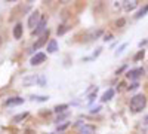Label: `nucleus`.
I'll return each instance as SVG.
<instances>
[{
	"label": "nucleus",
	"instance_id": "9b49d317",
	"mask_svg": "<svg viewBox=\"0 0 148 134\" xmlns=\"http://www.w3.org/2000/svg\"><path fill=\"white\" fill-rule=\"evenodd\" d=\"M24 103V99L21 97H14V99H9L6 101V106H18V104H22Z\"/></svg>",
	"mask_w": 148,
	"mask_h": 134
},
{
	"label": "nucleus",
	"instance_id": "dca6fc26",
	"mask_svg": "<svg viewBox=\"0 0 148 134\" xmlns=\"http://www.w3.org/2000/svg\"><path fill=\"white\" fill-rule=\"evenodd\" d=\"M67 109H68V104H58V106H55L53 112H56V113H62L64 110H67Z\"/></svg>",
	"mask_w": 148,
	"mask_h": 134
},
{
	"label": "nucleus",
	"instance_id": "bb28decb",
	"mask_svg": "<svg viewBox=\"0 0 148 134\" xmlns=\"http://www.w3.org/2000/svg\"><path fill=\"white\" fill-rule=\"evenodd\" d=\"M125 22H126V21L121 18V19H119V21L116 22V26H117V27H121V26H125Z\"/></svg>",
	"mask_w": 148,
	"mask_h": 134
},
{
	"label": "nucleus",
	"instance_id": "4be33fe9",
	"mask_svg": "<svg viewBox=\"0 0 148 134\" xmlns=\"http://www.w3.org/2000/svg\"><path fill=\"white\" fill-rule=\"evenodd\" d=\"M138 87H139V83L138 82H133V83H130L129 87H127V91H135V90H138Z\"/></svg>",
	"mask_w": 148,
	"mask_h": 134
},
{
	"label": "nucleus",
	"instance_id": "7ed1b4c3",
	"mask_svg": "<svg viewBox=\"0 0 148 134\" xmlns=\"http://www.w3.org/2000/svg\"><path fill=\"white\" fill-rule=\"evenodd\" d=\"M42 18H43V17L39 14V12H37V10H34L33 14L28 17V27H30L31 30H34L37 26H39V22L42 21Z\"/></svg>",
	"mask_w": 148,
	"mask_h": 134
},
{
	"label": "nucleus",
	"instance_id": "423d86ee",
	"mask_svg": "<svg viewBox=\"0 0 148 134\" xmlns=\"http://www.w3.org/2000/svg\"><path fill=\"white\" fill-rule=\"evenodd\" d=\"M46 61V54H43V52H37L36 55H33V58H31V66H39V64H42V63H45Z\"/></svg>",
	"mask_w": 148,
	"mask_h": 134
},
{
	"label": "nucleus",
	"instance_id": "39448f33",
	"mask_svg": "<svg viewBox=\"0 0 148 134\" xmlns=\"http://www.w3.org/2000/svg\"><path fill=\"white\" fill-rule=\"evenodd\" d=\"M138 5H139L138 0H126V2H121V8L125 9L126 12H130L133 9H136Z\"/></svg>",
	"mask_w": 148,
	"mask_h": 134
},
{
	"label": "nucleus",
	"instance_id": "20e7f679",
	"mask_svg": "<svg viewBox=\"0 0 148 134\" xmlns=\"http://www.w3.org/2000/svg\"><path fill=\"white\" fill-rule=\"evenodd\" d=\"M144 73H145V70H144L142 67L132 69V70H129V72L126 73V78L130 79V81H138L141 76H144Z\"/></svg>",
	"mask_w": 148,
	"mask_h": 134
},
{
	"label": "nucleus",
	"instance_id": "a211bd4d",
	"mask_svg": "<svg viewBox=\"0 0 148 134\" xmlns=\"http://www.w3.org/2000/svg\"><path fill=\"white\" fill-rule=\"evenodd\" d=\"M68 116H70V113H68V112H65V113H61V115L55 119V122H58V124H59V122H62V121H65Z\"/></svg>",
	"mask_w": 148,
	"mask_h": 134
},
{
	"label": "nucleus",
	"instance_id": "f8f14e48",
	"mask_svg": "<svg viewBox=\"0 0 148 134\" xmlns=\"http://www.w3.org/2000/svg\"><path fill=\"white\" fill-rule=\"evenodd\" d=\"M21 36H22V24H16V26L14 27V37L15 39H21Z\"/></svg>",
	"mask_w": 148,
	"mask_h": 134
},
{
	"label": "nucleus",
	"instance_id": "393cba45",
	"mask_svg": "<svg viewBox=\"0 0 148 134\" xmlns=\"http://www.w3.org/2000/svg\"><path fill=\"white\" fill-rule=\"evenodd\" d=\"M99 110H101V106H96V107H93L92 110H90V113H92V115H95V113H99Z\"/></svg>",
	"mask_w": 148,
	"mask_h": 134
},
{
	"label": "nucleus",
	"instance_id": "9d476101",
	"mask_svg": "<svg viewBox=\"0 0 148 134\" xmlns=\"http://www.w3.org/2000/svg\"><path fill=\"white\" fill-rule=\"evenodd\" d=\"M56 51H58V42L55 39H51V40H49V43H47V52L49 54H53Z\"/></svg>",
	"mask_w": 148,
	"mask_h": 134
},
{
	"label": "nucleus",
	"instance_id": "1a4fd4ad",
	"mask_svg": "<svg viewBox=\"0 0 148 134\" xmlns=\"http://www.w3.org/2000/svg\"><path fill=\"white\" fill-rule=\"evenodd\" d=\"M113 97H114V90L113 88H108L104 94H102V97H101V101H110L111 99H113Z\"/></svg>",
	"mask_w": 148,
	"mask_h": 134
},
{
	"label": "nucleus",
	"instance_id": "aec40b11",
	"mask_svg": "<svg viewBox=\"0 0 148 134\" xmlns=\"http://www.w3.org/2000/svg\"><path fill=\"white\" fill-rule=\"evenodd\" d=\"M37 83L40 85V87H45V83H46V79L43 75H37Z\"/></svg>",
	"mask_w": 148,
	"mask_h": 134
},
{
	"label": "nucleus",
	"instance_id": "f03ea898",
	"mask_svg": "<svg viewBox=\"0 0 148 134\" xmlns=\"http://www.w3.org/2000/svg\"><path fill=\"white\" fill-rule=\"evenodd\" d=\"M49 34H51V31L49 30H46L39 39H37L36 42H34V45H33V48H31V51L30 52H33V51H37V49H40V48L43 46V45H46V43H49L47 42V39H49Z\"/></svg>",
	"mask_w": 148,
	"mask_h": 134
},
{
	"label": "nucleus",
	"instance_id": "4468645a",
	"mask_svg": "<svg viewBox=\"0 0 148 134\" xmlns=\"http://www.w3.org/2000/svg\"><path fill=\"white\" fill-rule=\"evenodd\" d=\"M30 99H31L33 101H47L49 97H47V95H31Z\"/></svg>",
	"mask_w": 148,
	"mask_h": 134
},
{
	"label": "nucleus",
	"instance_id": "c756f323",
	"mask_svg": "<svg viewBox=\"0 0 148 134\" xmlns=\"http://www.w3.org/2000/svg\"><path fill=\"white\" fill-rule=\"evenodd\" d=\"M144 122H145V124H148V116H145V118H144Z\"/></svg>",
	"mask_w": 148,
	"mask_h": 134
},
{
	"label": "nucleus",
	"instance_id": "f257e3e1",
	"mask_svg": "<svg viewBox=\"0 0 148 134\" xmlns=\"http://www.w3.org/2000/svg\"><path fill=\"white\" fill-rule=\"evenodd\" d=\"M145 106H147V97L144 94L133 95L130 99V103H129V109H130V112H133V113L142 112L145 109Z\"/></svg>",
	"mask_w": 148,
	"mask_h": 134
},
{
	"label": "nucleus",
	"instance_id": "5701e85b",
	"mask_svg": "<svg viewBox=\"0 0 148 134\" xmlns=\"http://www.w3.org/2000/svg\"><path fill=\"white\" fill-rule=\"evenodd\" d=\"M65 31H68V27H67V26H61V27L58 28L56 33H58V36H59V34H64Z\"/></svg>",
	"mask_w": 148,
	"mask_h": 134
},
{
	"label": "nucleus",
	"instance_id": "f3484780",
	"mask_svg": "<svg viewBox=\"0 0 148 134\" xmlns=\"http://www.w3.org/2000/svg\"><path fill=\"white\" fill-rule=\"evenodd\" d=\"M28 116V113L25 112V113H19V115H16V116H14V119H12V121H14V122H19V121H22V119H25Z\"/></svg>",
	"mask_w": 148,
	"mask_h": 134
},
{
	"label": "nucleus",
	"instance_id": "412c9836",
	"mask_svg": "<svg viewBox=\"0 0 148 134\" xmlns=\"http://www.w3.org/2000/svg\"><path fill=\"white\" fill-rule=\"evenodd\" d=\"M96 91H98V88H95V90H93V92L89 95V100H88V103H89V104H92V103H93V100L96 99Z\"/></svg>",
	"mask_w": 148,
	"mask_h": 134
},
{
	"label": "nucleus",
	"instance_id": "cd10ccee",
	"mask_svg": "<svg viewBox=\"0 0 148 134\" xmlns=\"http://www.w3.org/2000/svg\"><path fill=\"white\" fill-rule=\"evenodd\" d=\"M125 69H126V66H123V67H121V69H119V70H117V72H116V75H120V73H121V72H123V70H125Z\"/></svg>",
	"mask_w": 148,
	"mask_h": 134
},
{
	"label": "nucleus",
	"instance_id": "0eeeda50",
	"mask_svg": "<svg viewBox=\"0 0 148 134\" xmlns=\"http://www.w3.org/2000/svg\"><path fill=\"white\" fill-rule=\"evenodd\" d=\"M45 31H46V18L43 17V18H42V21L39 22V26H37L31 33H33V36H36V34H40V36H42Z\"/></svg>",
	"mask_w": 148,
	"mask_h": 134
},
{
	"label": "nucleus",
	"instance_id": "2eb2a0df",
	"mask_svg": "<svg viewBox=\"0 0 148 134\" xmlns=\"http://www.w3.org/2000/svg\"><path fill=\"white\" fill-rule=\"evenodd\" d=\"M127 45H129L127 42H125V43H121V45H120V46L117 48V51L114 52V55H116V57H119V55H121V54H123V51H125V49H126V48H127Z\"/></svg>",
	"mask_w": 148,
	"mask_h": 134
},
{
	"label": "nucleus",
	"instance_id": "a878e982",
	"mask_svg": "<svg viewBox=\"0 0 148 134\" xmlns=\"http://www.w3.org/2000/svg\"><path fill=\"white\" fill-rule=\"evenodd\" d=\"M111 39H113V34H111V33H107V34L104 36V40H105V42H110Z\"/></svg>",
	"mask_w": 148,
	"mask_h": 134
},
{
	"label": "nucleus",
	"instance_id": "c85d7f7f",
	"mask_svg": "<svg viewBox=\"0 0 148 134\" xmlns=\"http://www.w3.org/2000/svg\"><path fill=\"white\" fill-rule=\"evenodd\" d=\"M148 43V40H142V42H139V48H142V46H145Z\"/></svg>",
	"mask_w": 148,
	"mask_h": 134
},
{
	"label": "nucleus",
	"instance_id": "b1692460",
	"mask_svg": "<svg viewBox=\"0 0 148 134\" xmlns=\"http://www.w3.org/2000/svg\"><path fill=\"white\" fill-rule=\"evenodd\" d=\"M70 127V122H64L62 125H58V131H64L65 128H68Z\"/></svg>",
	"mask_w": 148,
	"mask_h": 134
},
{
	"label": "nucleus",
	"instance_id": "6ab92c4d",
	"mask_svg": "<svg viewBox=\"0 0 148 134\" xmlns=\"http://www.w3.org/2000/svg\"><path fill=\"white\" fill-rule=\"evenodd\" d=\"M144 57H145V51H144V49H141V51H138V54L135 55V58H133V60H135V61H139V60H142Z\"/></svg>",
	"mask_w": 148,
	"mask_h": 134
},
{
	"label": "nucleus",
	"instance_id": "6e6552de",
	"mask_svg": "<svg viewBox=\"0 0 148 134\" xmlns=\"http://www.w3.org/2000/svg\"><path fill=\"white\" fill-rule=\"evenodd\" d=\"M79 134H95V127L93 125H89V124H83Z\"/></svg>",
	"mask_w": 148,
	"mask_h": 134
},
{
	"label": "nucleus",
	"instance_id": "ddd939ff",
	"mask_svg": "<svg viewBox=\"0 0 148 134\" xmlns=\"http://www.w3.org/2000/svg\"><path fill=\"white\" fill-rule=\"evenodd\" d=\"M147 12H148V5H144V6L136 12V15H135V19H141L142 17H145Z\"/></svg>",
	"mask_w": 148,
	"mask_h": 134
}]
</instances>
